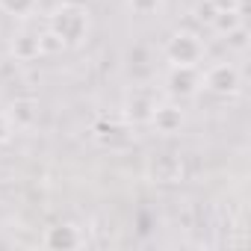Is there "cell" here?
Listing matches in <instances>:
<instances>
[{
  "mask_svg": "<svg viewBox=\"0 0 251 251\" xmlns=\"http://www.w3.org/2000/svg\"><path fill=\"white\" fill-rule=\"evenodd\" d=\"M48 30L53 36H59L65 48H80L89 39V30H92L89 9L80 6V3H59L48 15Z\"/></svg>",
  "mask_w": 251,
  "mask_h": 251,
  "instance_id": "cell-1",
  "label": "cell"
},
{
  "mask_svg": "<svg viewBox=\"0 0 251 251\" xmlns=\"http://www.w3.org/2000/svg\"><path fill=\"white\" fill-rule=\"evenodd\" d=\"M163 56L169 65H198L204 59V39L192 30H177L166 39Z\"/></svg>",
  "mask_w": 251,
  "mask_h": 251,
  "instance_id": "cell-2",
  "label": "cell"
},
{
  "mask_svg": "<svg viewBox=\"0 0 251 251\" xmlns=\"http://www.w3.org/2000/svg\"><path fill=\"white\" fill-rule=\"evenodd\" d=\"M201 86L219 98H233L242 92V71L233 62H216L201 74Z\"/></svg>",
  "mask_w": 251,
  "mask_h": 251,
  "instance_id": "cell-3",
  "label": "cell"
},
{
  "mask_svg": "<svg viewBox=\"0 0 251 251\" xmlns=\"http://www.w3.org/2000/svg\"><path fill=\"white\" fill-rule=\"evenodd\" d=\"M157 98H154V92H148V89H130L127 95H124V103H121V118L130 124H148L151 121V115H154V109H157Z\"/></svg>",
  "mask_w": 251,
  "mask_h": 251,
  "instance_id": "cell-4",
  "label": "cell"
},
{
  "mask_svg": "<svg viewBox=\"0 0 251 251\" xmlns=\"http://www.w3.org/2000/svg\"><path fill=\"white\" fill-rule=\"evenodd\" d=\"M166 89H169V95H175V98H192V95H198V89H204V86H201V71H198V65H169Z\"/></svg>",
  "mask_w": 251,
  "mask_h": 251,
  "instance_id": "cell-5",
  "label": "cell"
},
{
  "mask_svg": "<svg viewBox=\"0 0 251 251\" xmlns=\"http://www.w3.org/2000/svg\"><path fill=\"white\" fill-rule=\"evenodd\" d=\"M127 130H130V124L124 118H109V115H100L92 124V136L106 148H115L121 142H127Z\"/></svg>",
  "mask_w": 251,
  "mask_h": 251,
  "instance_id": "cell-6",
  "label": "cell"
},
{
  "mask_svg": "<svg viewBox=\"0 0 251 251\" xmlns=\"http://www.w3.org/2000/svg\"><path fill=\"white\" fill-rule=\"evenodd\" d=\"M42 242H45V248H50V251H74V248L83 245V233H80L74 225L59 222V225H53V227L45 230Z\"/></svg>",
  "mask_w": 251,
  "mask_h": 251,
  "instance_id": "cell-7",
  "label": "cell"
},
{
  "mask_svg": "<svg viewBox=\"0 0 251 251\" xmlns=\"http://www.w3.org/2000/svg\"><path fill=\"white\" fill-rule=\"evenodd\" d=\"M148 124L157 133H163V136H175L183 127V109L175 106V103H157V109H154Z\"/></svg>",
  "mask_w": 251,
  "mask_h": 251,
  "instance_id": "cell-8",
  "label": "cell"
},
{
  "mask_svg": "<svg viewBox=\"0 0 251 251\" xmlns=\"http://www.w3.org/2000/svg\"><path fill=\"white\" fill-rule=\"evenodd\" d=\"M9 53L18 59V62H33L42 56V48H39V33H30V30H18L9 42Z\"/></svg>",
  "mask_w": 251,
  "mask_h": 251,
  "instance_id": "cell-9",
  "label": "cell"
},
{
  "mask_svg": "<svg viewBox=\"0 0 251 251\" xmlns=\"http://www.w3.org/2000/svg\"><path fill=\"white\" fill-rule=\"evenodd\" d=\"M6 115H9V121H12V127L27 130V127H33L36 118H39V103H36L33 98H15V100L9 103Z\"/></svg>",
  "mask_w": 251,
  "mask_h": 251,
  "instance_id": "cell-10",
  "label": "cell"
},
{
  "mask_svg": "<svg viewBox=\"0 0 251 251\" xmlns=\"http://www.w3.org/2000/svg\"><path fill=\"white\" fill-rule=\"evenodd\" d=\"M151 172H154V177H157L160 183H175V180H180V175H183V163H180V157H175V154H163V157H157V160L151 163Z\"/></svg>",
  "mask_w": 251,
  "mask_h": 251,
  "instance_id": "cell-11",
  "label": "cell"
},
{
  "mask_svg": "<svg viewBox=\"0 0 251 251\" xmlns=\"http://www.w3.org/2000/svg\"><path fill=\"white\" fill-rule=\"evenodd\" d=\"M245 21L233 12V9H225V12H216V18L210 21V27H213V33H219V36H227L230 30H236V27H242Z\"/></svg>",
  "mask_w": 251,
  "mask_h": 251,
  "instance_id": "cell-12",
  "label": "cell"
},
{
  "mask_svg": "<svg viewBox=\"0 0 251 251\" xmlns=\"http://www.w3.org/2000/svg\"><path fill=\"white\" fill-rule=\"evenodd\" d=\"M39 6V0H0V12H6L12 18H27Z\"/></svg>",
  "mask_w": 251,
  "mask_h": 251,
  "instance_id": "cell-13",
  "label": "cell"
},
{
  "mask_svg": "<svg viewBox=\"0 0 251 251\" xmlns=\"http://www.w3.org/2000/svg\"><path fill=\"white\" fill-rule=\"evenodd\" d=\"M39 48H42V53H62V50H65L62 39H59V36H53L50 30L39 33Z\"/></svg>",
  "mask_w": 251,
  "mask_h": 251,
  "instance_id": "cell-14",
  "label": "cell"
},
{
  "mask_svg": "<svg viewBox=\"0 0 251 251\" xmlns=\"http://www.w3.org/2000/svg\"><path fill=\"white\" fill-rule=\"evenodd\" d=\"M127 6L133 15H154L163 9V0H127Z\"/></svg>",
  "mask_w": 251,
  "mask_h": 251,
  "instance_id": "cell-15",
  "label": "cell"
},
{
  "mask_svg": "<svg viewBox=\"0 0 251 251\" xmlns=\"http://www.w3.org/2000/svg\"><path fill=\"white\" fill-rule=\"evenodd\" d=\"M225 42H227V48H233V50H245V48H248V27L242 24V27L230 30V33L225 36Z\"/></svg>",
  "mask_w": 251,
  "mask_h": 251,
  "instance_id": "cell-16",
  "label": "cell"
},
{
  "mask_svg": "<svg viewBox=\"0 0 251 251\" xmlns=\"http://www.w3.org/2000/svg\"><path fill=\"white\" fill-rule=\"evenodd\" d=\"M195 15H198V21H204V24H210V21L216 18V6L210 3V0H201V3L195 6Z\"/></svg>",
  "mask_w": 251,
  "mask_h": 251,
  "instance_id": "cell-17",
  "label": "cell"
},
{
  "mask_svg": "<svg viewBox=\"0 0 251 251\" xmlns=\"http://www.w3.org/2000/svg\"><path fill=\"white\" fill-rule=\"evenodd\" d=\"M12 121H9V115L6 112H0V145H3V142H9V136H12Z\"/></svg>",
  "mask_w": 251,
  "mask_h": 251,
  "instance_id": "cell-18",
  "label": "cell"
}]
</instances>
